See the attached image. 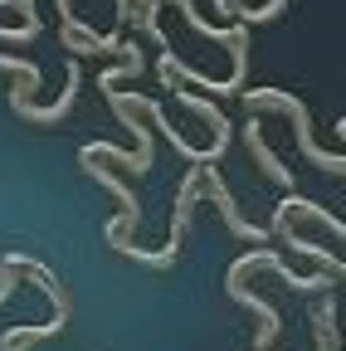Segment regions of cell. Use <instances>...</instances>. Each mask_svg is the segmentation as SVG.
I'll return each instance as SVG.
<instances>
[{"mask_svg":"<svg viewBox=\"0 0 346 351\" xmlns=\"http://www.w3.org/2000/svg\"><path fill=\"white\" fill-rule=\"evenodd\" d=\"M258 127H264V122H258V117H249L244 122V147H249V156L258 161V166H264V176H269V181L273 186H283V191H293V171L269 152V142H264V132H258Z\"/></svg>","mask_w":346,"mask_h":351,"instance_id":"4","label":"cell"},{"mask_svg":"<svg viewBox=\"0 0 346 351\" xmlns=\"http://www.w3.org/2000/svg\"><path fill=\"white\" fill-rule=\"evenodd\" d=\"M239 93H244V88H239ZM244 108L249 112H283L288 122H293V132H297V147H302V156H308L317 171H327V176H341L346 171V156L341 152H322L317 147V137H312V117H308V108H302L293 93H283V88H249V93H244Z\"/></svg>","mask_w":346,"mask_h":351,"instance_id":"1","label":"cell"},{"mask_svg":"<svg viewBox=\"0 0 346 351\" xmlns=\"http://www.w3.org/2000/svg\"><path fill=\"white\" fill-rule=\"evenodd\" d=\"M195 171H200V186L210 191V200H214V205H220V215L230 219V230H234L239 239H249V244H269V239H273L269 230H258V225H249V219L239 215V205H234V195H230V186L220 181V166H214V161H195Z\"/></svg>","mask_w":346,"mask_h":351,"instance_id":"2","label":"cell"},{"mask_svg":"<svg viewBox=\"0 0 346 351\" xmlns=\"http://www.w3.org/2000/svg\"><path fill=\"white\" fill-rule=\"evenodd\" d=\"M78 88H83V69H78V59H73V64H69V73H64V93H59V103H54V108H34L29 98H20V93H15V88H10V108H15L25 122H59V117L73 108Z\"/></svg>","mask_w":346,"mask_h":351,"instance_id":"3","label":"cell"},{"mask_svg":"<svg viewBox=\"0 0 346 351\" xmlns=\"http://www.w3.org/2000/svg\"><path fill=\"white\" fill-rule=\"evenodd\" d=\"M239 5V0H214V10H234Z\"/></svg>","mask_w":346,"mask_h":351,"instance_id":"7","label":"cell"},{"mask_svg":"<svg viewBox=\"0 0 346 351\" xmlns=\"http://www.w3.org/2000/svg\"><path fill=\"white\" fill-rule=\"evenodd\" d=\"M0 69H10V73H20V88H15L20 98H29L34 88H39V64H29V59H15V54H0Z\"/></svg>","mask_w":346,"mask_h":351,"instance_id":"5","label":"cell"},{"mask_svg":"<svg viewBox=\"0 0 346 351\" xmlns=\"http://www.w3.org/2000/svg\"><path fill=\"white\" fill-rule=\"evenodd\" d=\"M288 10V0H269L264 10H230V15H239V20H249V25H264V20H278Z\"/></svg>","mask_w":346,"mask_h":351,"instance_id":"6","label":"cell"}]
</instances>
